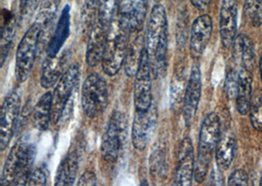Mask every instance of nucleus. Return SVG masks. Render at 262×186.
<instances>
[{"instance_id":"nucleus-33","label":"nucleus","mask_w":262,"mask_h":186,"mask_svg":"<svg viewBox=\"0 0 262 186\" xmlns=\"http://www.w3.org/2000/svg\"><path fill=\"white\" fill-rule=\"evenodd\" d=\"M249 184V176L244 170L234 171L228 179V185L246 186Z\"/></svg>"},{"instance_id":"nucleus-30","label":"nucleus","mask_w":262,"mask_h":186,"mask_svg":"<svg viewBox=\"0 0 262 186\" xmlns=\"http://www.w3.org/2000/svg\"><path fill=\"white\" fill-rule=\"evenodd\" d=\"M249 114L252 128L262 132V90L260 89H257L252 95Z\"/></svg>"},{"instance_id":"nucleus-13","label":"nucleus","mask_w":262,"mask_h":186,"mask_svg":"<svg viewBox=\"0 0 262 186\" xmlns=\"http://www.w3.org/2000/svg\"><path fill=\"white\" fill-rule=\"evenodd\" d=\"M202 86L201 69L198 65H193L189 82L186 85V91L183 100V116L188 127L192 124L196 115L202 96Z\"/></svg>"},{"instance_id":"nucleus-4","label":"nucleus","mask_w":262,"mask_h":186,"mask_svg":"<svg viewBox=\"0 0 262 186\" xmlns=\"http://www.w3.org/2000/svg\"><path fill=\"white\" fill-rule=\"evenodd\" d=\"M220 136V118L216 113H210L204 118L200 131L199 151L194 168V179L198 183H202L206 177Z\"/></svg>"},{"instance_id":"nucleus-2","label":"nucleus","mask_w":262,"mask_h":186,"mask_svg":"<svg viewBox=\"0 0 262 186\" xmlns=\"http://www.w3.org/2000/svg\"><path fill=\"white\" fill-rule=\"evenodd\" d=\"M131 34L129 26L118 16L109 25L101 60L103 72L109 77L117 75L124 66Z\"/></svg>"},{"instance_id":"nucleus-16","label":"nucleus","mask_w":262,"mask_h":186,"mask_svg":"<svg viewBox=\"0 0 262 186\" xmlns=\"http://www.w3.org/2000/svg\"><path fill=\"white\" fill-rule=\"evenodd\" d=\"M70 50L66 49L55 57H47L42 64L40 84L43 88L53 87L70 67L69 62L71 59Z\"/></svg>"},{"instance_id":"nucleus-14","label":"nucleus","mask_w":262,"mask_h":186,"mask_svg":"<svg viewBox=\"0 0 262 186\" xmlns=\"http://www.w3.org/2000/svg\"><path fill=\"white\" fill-rule=\"evenodd\" d=\"M148 3L149 0H119L117 16L129 26L131 33L142 31Z\"/></svg>"},{"instance_id":"nucleus-9","label":"nucleus","mask_w":262,"mask_h":186,"mask_svg":"<svg viewBox=\"0 0 262 186\" xmlns=\"http://www.w3.org/2000/svg\"><path fill=\"white\" fill-rule=\"evenodd\" d=\"M151 65L146 49L143 51L140 66L136 74V80L134 85V103L138 111H146L151 105L152 91H151Z\"/></svg>"},{"instance_id":"nucleus-11","label":"nucleus","mask_w":262,"mask_h":186,"mask_svg":"<svg viewBox=\"0 0 262 186\" xmlns=\"http://www.w3.org/2000/svg\"><path fill=\"white\" fill-rule=\"evenodd\" d=\"M158 119L157 107L154 103L146 111L136 110L133 128L132 142L137 150H143L151 140Z\"/></svg>"},{"instance_id":"nucleus-31","label":"nucleus","mask_w":262,"mask_h":186,"mask_svg":"<svg viewBox=\"0 0 262 186\" xmlns=\"http://www.w3.org/2000/svg\"><path fill=\"white\" fill-rule=\"evenodd\" d=\"M225 90L229 99L237 98L238 90V72L234 68H231L227 73Z\"/></svg>"},{"instance_id":"nucleus-24","label":"nucleus","mask_w":262,"mask_h":186,"mask_svg":"<svg viewBox=\"0 0 262 186\" xmlns=\"http://www.w3.org/2000/svg\"><path fill=\"white\" fill-rule=\"evenodd\" d=\"M252 99V77L251 73L244 68L238 70V90L237 95V110L242 116L250 112Z\"/></svg>"},{"instance_id":"nucleus-29","label":"nucleus","mask_w":262,"mask_h":186,"mask_svg":"<svg viewBox=\"0 0 262 186\" xmlns=\"http://www.w3.org/2000/svg\"><path fill=\"white\" fill-rule=\"evenodd\" d=\"M119 0H98V20L108 29L118 12Z\"/></svg>"},{"instance_id":"nucleus-35","label":"nucleus","mask_w":262,"mask_h":186,"mask_svg":"<svg viewBox=\"0 0 262 186\" xmlns=\"http://www.w3.org/2000/svg\"><path fill=\"white\" fill-rule=\"evenodd\" d=\"M190 1L196 9H199L200 11H204L210 6L212 0H190Z\"/></svg>"},{"instance_id":"nucleus-39","label":"nucleus","mask_w":262,"mask_h":186,"mask_svg":"<svg viewBox=\"0 0 262 186\" xmlns=\"http://www.w3.org/2000/svg\"><path fill=\"white\" fill-rule=\"evenodd\" d=\"M259 184H260V185H262V176L261 178H260V183H259Z\"/></svg>"},{"instance_id":"nucleus-34","label":"nucleus","mask_w":262,"mask_h":186,"mask_svg":"<svg viewBox=\"0 0 262 186\" xmlns=\"http://www.w3.org/2000/svg\"><path fill=\"white\" fill-rule=\"evenodd\" d=\"M78 185H97V177L96 174L93 172H85L80 177L78 181Z\"/></svg>"},{"instance_id":"nucleus-6","label":"nucleus","mask_w":262,"mask_h":186,"mask_svg":"<svg viewBox=\"0 0 262 186\" xmlns=\"http://www.w3.org/2000/svg\"><path fill=\"white\" fill-rule=\"evenodd\" d=\"M109 102L107 84L96 73L91 74L82 86V107L83 113L95 119L104 113Z\"/></svg>"},{"instance_id":"nucleus-1","label":"nucleus","mask_w":262,"mask_h":186,"mask_svg":"<svg viewBox=\"0 0 262 186\" xmlns=\"http://www.w3.org/2000/svg\"><path fill=\"white\" fill-rule=\"evenodd\" d=\"M145 49L152 73L156 78H162L166 74L168 19L166 10L161 4L155 5L149 14L145 35Z\"/></svg>"},{"instance_id":"nucleus-27","label":"nucleus","mask_w":262,"mask_h":186,"mask_svg":"<svg viewBox=\"0 0 262 186\" xmlns=\"http://www.w3.org/2000/svg\"><path fill=\"white\" fill-rule=\"evenodd\" d=\"M60 1L61 0H42L41 1L39 11L35 22L41 27L42 34L53 21L57 9L59 7Z\"/></svg>"},{"instance_id":"nucleus-7","label":"nucleus","mask_w":262,"mask_h":186,"mask_svg":"<svg viewBox=\"0 0 262 186\" xmlns=\"http://www.w3.org/2000/svg\"><path fill=\"white\" fill-rule=\"evenodd\" d=\"M127 127L128 124L125 115L119 111L113 112L100 147L101 156L108 164L117 162L127 137Z\"/></svg>"},{"instance_id":"nucleus-19","label":"nucleus","mask_w":262,"mask_h":186,"mask_svg":"<svg viewBox=\"0 0 262 186\" xmlns=\"http://www.w3.org/2000/svg\"><path fill=\"white\" fill-rule=\"evenodd\" d=\"M70 27H71L70 6L66 5L62 10L55 31L48 42V48H47V54L48 57H55L61 52V49L63 48V45L65 44L66 40L70 35Z\"/></svg>"},{"instance_id":"nucleus-3","label":"nucleus","mask_w":262,"mask_h":186,"mask_svg":"<svg viewBox=\"0 0 262 186\" xmlns=\"http://www.w3.org/2000/svg\"><path fill=\"white\" fill-rule=\"evenodd\" d=\"M36 148L29 141L19 140L11 148L4 164L0 184L27 185L35 161Z\"/></svg>"},{"instance_id":"nucleus-5","label":"nucleus","mask_w":262,"mask_h":186,"mask_svg":"<svg viewBox=\"0 0 262 186\" xmlns=\"http://www.w3.org/2000/svg\"><path fill=\"white\" fill-rule=\"evenodd\" d=\"M41 35L42 29L35 22L28 29L18 45L15 74L17 80L20 82H26L33 70Z\"/></svg>"},{"instance_id":"nucleus-28","label":"nucleus","mask_w":262,"mask_h":186,"mask_svg":"<svg viewBox=\"0 0 262 186\" xmlns=\"http://www.w3.org/2000/svg\"><path fill=\"white\" fill-rule=\"evenodd\" d=\"M244 16L247 23L258 28L262 25V0H245Z\"/></svg>"},{"instance_id":"nucleus-22","label":"nucleus","mask_w":262,"mask_h":186,"mask_svg":"<svg viewBox=\"0 0 262 186\" xmlns=\"http://www.w3.org/2000/svg\"><path fill=\"white\" fill-rule=\"evenodd\" d=\"M237 149V141L232 131L225 130L221 132L215 150V161L220 172L227 171L234 160Z\"/></svg>"},{"instance_id":"nucleus-17","label":"nucleus","mask_w":262,"mask_h":186,"mask_svg":"<svg viewBox=\"0 0 262 186\" xmlns=\"http://www.w3.org/2000/svg\"><path fill=\"white\" fill-rule=\"evenodd\" d=\"M238 9L236 0H223L220 9L219 30L221 42L225 48H231L237 35Z\"/></svg>"},{"instance_id":"nucleus-8","label":"nucleus","mask_w":262,"mask_h":186,"mask_svg":"<svg viewBox=\"0 0 262 186\" xmlns=\"http://www.w3.org/2000/svg\"><path fill=\"white\" fill-rule=\"evenodd\" d=\"M81 77L80 65L74 63L64 73L56 83L54 92L52 94V115L51 122L57 124L62 119L66 106L73 98V93Z\"/></svg>"},{"instance_id":"nucleus-23","label":"nucleus","mask_w":262,"mask_h":186,"mask_svg":"<svg viewBox=\"0 0 262 186\" xmlns=\"http://www.w3.org/2000/svg\"><path fill=\"white\" fill-rule=\"evenodd\" d=\"M144 49L145 37L141 34V32H137V35L134 37V39L129 41V46L124 62L125 74L128 77L136 76Z\"/></svg>"},{"instance_id":"nucleus-38","label":"nucleus","mask_w":262,"mask_h":186,"mask_svg":"<svg viewBox=\"0 0 262 186\" xmlns=\"http://www.w3.org/2000/svg\"><path fill=\"white\" fill-rule=\"evenodd\" d=\"M141 185H148V183L146 182V180H143V182H141Z\"/></svg>"},{"instance_id":"nucleus-20","label":"nucleus","mask_w":262,"mask_h":186,"mask_svg":"<svg viewBox=\"0 0 262 186\" xmlns=\"http://www.w3.org/2000/svg\"><path fill=\"white\" fill-rule=\"evenodd\" d=\"M233 59L234 63L252 73L255 67L254 45L250 37L246 35L236 36L233 43Z\"/></svg>"},{"instance_id":"nucleus-25","label":"nucleus","mask_w":262,"mask_h":186,"mask_svg":"<svg viewBox=\"0 0 262 186\" xmlns=\"http://www.w3.org/2000/svg\"><path fill=\"white\" fill-rule=\"evenodd\" d=\"M52 93H45L34 108L33 121L38 130L45 131L49 127L52 115Z\"/></svg>"},{"instance_id":"nucleus-18","label":"nucleus","mask_w":262,"mask_h":186,"mask_svg":"<svg viewBox=\"0 0 262 186\" xmlns=\"http://www.w3.org/2000/svg\"><path fill=\"white\" fill-rule=\"evenodd\" d=\"M107 30L98 19L91 28L85 52V62L90 67H96L102 60Z\"/></svg>"},{"instance_id":"nucleus-26","label":"nucleus","mask_w":262,"mask_h":186,"mask_svg":"<svg viewBox=\"0 0 262 186\" xmlns=\"http://www.w3.org/2000/svg\"><path fill=\"white\" fill-rule=\"evenodd\" d=\"M16 22L15 19L11 17L10 19H6L2 25V35L0 41V63L1 66L4 65L5 60L8 56L10 47L13 42V38L15 35Z\"/></svg>"},{"instance_id":"nucleus-15","label":"nucleus","mask_w":262,"mask_h":186,"mask_svg":"<svg viewBox=\"0 0 262 186\" xmlns=\"http://www.w3.org/2000/svg\"><path fill=\"white\" fill-rule=\"evenodd\" d=\"M212 20L208 14L198 17L192 23L190 36V54L191 58H200L208 45L212 35Z\"/></svg>"},{"instance_id":"nucleus-36","label":"nucleus","mask_w":262,"mask_h":186,"mask_svg":"<svg viewBox=\"0 0 262 186\" xmlns=\"http://www.w3.org/2000/svg\"><path fill=\"white\" fill-rule=\"evenodd\" d=\"M30 0H20V12H21V16L24 14L25 10L29 4Z\"/></svg>"},{"instance_id":"nucleus-21","label":"nucleus","mask_w":262,"mask_h":186,"mask_svg":"<svg viewBox=\"0 0 262 186\" xmlns=\"http://www.w3.org/2000/svg\"><path fill=\"white\" fill-rule=\"evenodd\" d=\"M80 157L81 154L78 147H73L69 150L58 167L55 185L69 186L75 182L79 171Z\"/></svg>"},{"instance_id":"nucleus-32","label":"nucleus","mask_w":262,"mask_h":186,"mask_svg":"<svg viewBox=\"0 0 262 186\" xmlns=\"http://www.w3.org/2000/svg\"><path fill=\"white\" fill-rule=\"evenodd\" d=\"M48 173L47 168L41 166L36 168L32 171L30 177L28 179L27 185L30 186H42L46 185L48 182Z\"/></svg>"},{"instance_id":"nucleus-12","label":"nucleus","mask_w":262,"mask_h":186,"mask_svg":"<svg viewBox=\"0 0 262 186\" xmlns=\"http://www.w3.org/2000/svg\"><path fill=\"white\" fill-rule=\"evenodd\" d=\"M194 152L190 137H185L181 141L177 155V162L173 185H191L194 177Z\"/></svg>"},{"instance_id":"nucleus-37","label":"nucleus","mask_w":262,"mask_h":186,"mask_svg":"<svg viewBox=\"0 0 262 186\" xmlns=\"http://www.w3.org/2000/svg\"><path fill=\"white\" fill-rule=\"evenodd\" d=\"M259 74H260V79H261L262 82V53L260 55V59H259Z\"/></svg>"},{"instance_id":"nucleus-10","label":"nucleus","mask_w":262,"mask_h":186,"mask_svg":"<svg viewBox=\"0 0 262 186\" xmlns=\"http://www.w3.org/2000/svg\"><path fill=\"white\" fill-rule=\"evenodd\" d=\"M21 98L17 91L9 93L1 106L0 115V150L3 151L9 145L17 128L20 115Z\"/></svg>"}]
</instances>
